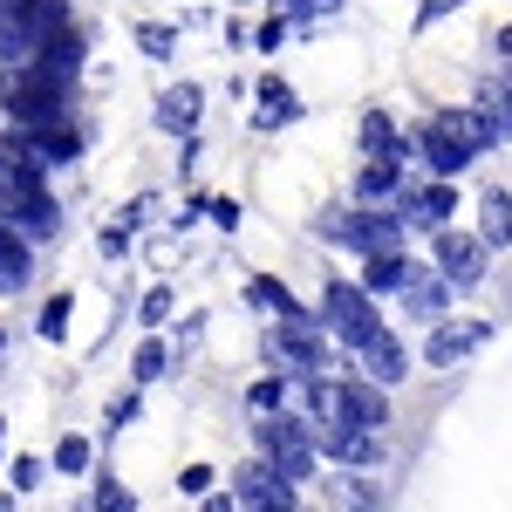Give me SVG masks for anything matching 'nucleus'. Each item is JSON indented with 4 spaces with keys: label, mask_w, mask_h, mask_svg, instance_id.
Wrapping results in <instances>:
<instances>
[{
    "label": "nucleus",
    "mask_w": 512,
    "mask_h": 512,
    "mask_svg": "<svg viewBox=\"0 0 512 512\" xmlns=\"http://www.w3.org/2000/svg\"><path fill=\"white\" fill-rule=\"evenodd\" d=\"M315 451L321 458H335L342 472H376L383 465V444H376V431H362V424H315Z\"/></svg>",
    "instance_id": "obj_9"
},
{
    "label": "nucleus",
    "mask_w": 512,
    "mask_h": 512,
    "mask_svg": "<svg viewBox=\"0 0 512 512\" xmlns=\"http://www.w3.org/2000/svg\"><path fill=\"white\" fill-rule=\"evenodd\" d=\"M69 96H76V82L48 76L41 62H0V110H7V123L69 117Z\"/></svg>",
    "instance_id": "obj_2"
},
{
    "label": "nucleus",
    "mask_w": 512,
    "mask_h": 512,
    "mask_svg": "<svg viewBox=\"0 0 512 512\" xmlns=\"http://www.w3.org/2000/svg\"><path fill=\"white\" fill-rule=\"evenodd\" d=\"M130 253V233L123 226H103V260H123Z\"/></svg>",
    "instance_id": "obj_37"
},
{
    "label": "nucleus",
    "mask_w": 512,
    "mask_h": 512,
    "mask_svg": "<svg viewBox=\"0 0 512 512\" xmlns=\"http://www.w3.org/2000/svg\"><path fill=\"white\" fill-rule=\"evenodd\" d=\"M485 342H492V328H485V321H437V328H431V349H424V362L451 369V362H465V355L485 349Z\"/></svg>",
    "instance_id": "obj_12"
},
{
    "label": "nucleus",
    "mask_w": 512,
    "mask_h": 512,
    "mask_svg": "<svg viewBox=\"0 0 512 512\" xmlns=\"http://www.w3.org/2000/svg\"><path fill=\"white\" fill-rule=\"evenodd\" d=\"M335 7H342V0H301V14H294V21H315V14H335Z\"/></svg>",
    "instance_id": "obj_40"
},
{
    "label": "nucleus",
    "mask_w": 512,
    "mask_h": 512,
    "mask_svg": "<svg viewBox=\"0 0 512 512\" xmlns=\"http://www.w3.org/2000/svg\"><path fill=\"white\" fill-rule=\"evenodd\" d=\"M499 82H506V89H512V62H506V76H499Z\"/></svg>",
    "instance_id": "obj_43"
},
{
    "label": "nucleus",
    "mask_w": 512,
    "mask_h": 512,
    "mask_svg": "<svg viewBox=\"0 0 512 512\" xmlns=\"http://www.w3.org/2000/svg\"><path fill=\"white\" fill-rule=\"evenodd\" d=\"M0 512H14V492H0Z\"/></svg>",
    "instance_id": "obj_42"
},
{
    "label": "nucleus",
    "mask_w": 512,
    "mask_h": 512,
    "mask_svg": "<svg viewBox=\"0 0 512 512\" xmlns=\"http://www.w3.org/2000/svg\"><path fill=\"white\" fill-rule=\"evenodd\" d=\"M362 158H383V164L410 158V144H403V130L390 123V110H362Z\"/></svg>",
    "instance_id": "obj_16"
},
{
    "label": "nucleus",
    "mask_w": 512,
    "mask_h": 512,
    "mask_svg": "<svg viewBox=\"0 0 512 512\" xmlns=\"http://www.w3.org/2000/svg\"><path fill=\"white\" fill-rule=\"evenodd\" d=\"M0 219H14L28 239H55L62 233V205L48 198V164L0 151Z\"/></svg>",
    "instance_id": "obj_1"
},
{
    "label": "nucleus",
    "mask_w": 512,
    "mask_h": 512,
    "mask_svg": "<svg viewBox=\"0 0 512 512\" xmlns=\"http://www.w3.org/2000/svg\"><path fill=\"white\" fill-rule=\"evenodd\" d=\"M164 369H171V355H164V342H144V349H137V383H158Z\"/></svg>",
    "instance_id": "obj_30"
},
{
    "label": "nucleus",
    "mask_w": 512,
    "mask_h": 512,
    "mask_svg": "<svg viewBox=\"0 0 512 512\" xmlns=\"http://www.w3.org/2000/svg\"><path fill=\"white\" fill-rule=\"evenodd\" d=\"M321 328H328L342 349L362 355L383 335V308H376V294H369L362 280H328V287H321Z\"/></svg>",
    "instance_id": "obj_3"
},
{
    "label": "nucleus",
    "mask_w": 512,
    "mask_h": 512,
    "mask_svg": "<svg viewBox=\"0 0 512 512\" xmlns=\"http://www.w3.org/2000/svg\"><path fill=\"white\" fill-rule=\"evenodd\" d=\"M431 253H437V274L451 280V287H478L485 267H492V239L485 233H458V226H437Z\"/></svg>",
    "instance_id": "obj_8"
},
{
    "label": "nucleus",
    "mask_w": 512,
    "mask_h": 512,
    "mask_svg": "<svg viewBox=\"0 0 512 512\" xmlns=\"http://www.w3.org/2000/svg\"><path fill=\"white\" fill-rule=\"evenodd\" d=\"M328 328H321L308 308L301 315H274V335H267V355H274V369H287V376H321L328 369V342H321Z\"/></svg>",
    "instance_id": "obj_7"
},
{
    "label": "nucleus",
    "mask_w": 512,
    "mask_h": 512,
    "mask_svg": "<svg viewBox=\"0 0 512 512\" xmlns=\"http://www.w3.org/2000/svg\"><path fill=\"white\" fill-rule=\"evenodd\" d=\"M253 444H260V458L274 465L280 478H315V431H308V417H287V410H267L260 424H253Z\"/></svg>",
    "instance_id": "obj_6"
},
{
    "label": "nucleus",
    "mask_w": 512,
    "mask_h": 512,
    "mask_svg": "<svg viewBox=\"0 0 512 512\" xmlns=\"http://www.w3.org/2000/svg\"><path fill=\"white\" fill-rule=\"evenodd\" d=\"M178 485H185V492H212V465H192V472L178 478Z\"/></svg>",
    "instance_id": "obj_39"
},
{
    "label": "nucleus",
    "mask_w": 512,
    "mask_h": 512,
    "mask_svg": "<svg viewBox=\"0 0 512 512\" xmlns=\"http://www.w3.org/2000/svg\"><path fill=\"white\" fill-rule=\"evenodd\" d=\"M362 287H369L376 301H383V294H403V287H410V260H403V246H396V253H369Z\"/></svg>",
    "instance_id": "obj_22"
},
{
    "label": "nucleus",
    "mask_w": 512,
    "mask_h": 512,
    "mask_svg": "<svg viewBox=\"0 0 512 512\" xmlns=\"http://www.w3.org/2000/svg\"><path fill=\"white\" fill-rule=\"evenodd\" d=\"M137 315L151 321V328H158L164 315H171V287H151V294H144V308H137Z\"/></svg>",
    "instance_id": "obj_35"
},
{
    "label": "nucleus",
    "mask_w": 512,
    "mask_h": 512,
    "mask_svg": "<svg viewBox=\"0 0 512 512\" xmlns=\"http://www.w3.org/2000/svg\"><path fill=\"white\" fill-rule=\"evenodd\" d=\"M246 403H253V410H260V417H267V410H287V376H260V383H253V390H246Z\"/></svg>",
    "instance_id": "obj_26"
},
{
    "label": "nucleus",
    "mask_w": 512,
    "mask_h": 512,
    "mask_svg": "<svg viewBox=\"0 0 512 512\" xmlns=\"http://www.w3.org/2000/svg\"><path fill=\"white\" fill-rule=\"evenodd\" d=\"M403 315L437 328V321L451 315V280L444 274H410V287H403Z\"/></svg>",
    "instance_id": "obj_14"
},
{
    "label": "nucleus",
    "mask_w": 512,
    "mask_h": 512,
    "mask_svg": "<svg viewBox=\"0 0 512 512\" xmlns=\"http://www.w3.org/2000/svg\"><path fill=\"white\" fill-rule=\"evenodd\" d=\"M315 233L321 239H342V246H355V253H396L410 226H403L396 205H355V212H321Z\"/></svg>",
    "instance_id": "obj_5"
},
{
    "label": "nucleus",
    "mask_w": 512,
    "mask_h": 512,
    "mask_svg": "<svg viewBox=\"0 0 512 512\" xmlns=\"http://www.w3.org/2000/svg\"><path fill=\"white\" fill-rule=\"evenodd\" d=\"M55 28H69V0H0V62H35Z\"/></svg>",
    "instance_id": "obj_4"
},
{
    "label": "nucleus",
    "mask_w": 512,
    "mask_h": 512,
    "mask_svg": "<svg viewBox=\"0 0 512 512\" xmlns=\"http://www.w3.org/2000/svg\"><path fill=\"white\" fill-rule=\"evenodd\" d=\"M246 301L253 308H267V315H301V301H294V287L274 274H260V280H246Z\"/></svg>",
    "instance_id": "obj_24"
},
{
    "label": "nucleus",
    "mask_w": 512,
    "mask_h": 512,
    "mask_svg": "<svg viewBox=\"0 0 512 512\" xmlns=\"http://www.w3.org/2000/svg\"><path fill=\"white\" fill-rule=\"evenodd\" d=\"M82 55H89V35H82V28H55V35L35 48V62L48 69V76H62V82L82 76Z\"/></svg>",
    "instance_id": "obj_13"
},
{
    "label": "nucleus",
    "mask_w": 512,
    "mask_h": 512,
    "mask_svg": "<svg viewBox=\"0 0 512 512\" xmlns=\"http://www.w3.org/2000/svg\"><path fill=\"white\" fill-rule=\"evenodd\" d=\"M0 349H7V335H0Z\"/></svg>",
    "instance_id": "obj_45"
},
{
    "label": "nucleus",
    "mask_w": 512,
    "mask_h": 512,
    "mask_svg": "<svg viewBox=\"0 0 512 512\" xmlns=\"http://www.w3.org/2000/svg\"><path fill=\"white\" fill-rule=\"evenodd\" d=\"M0 274H7V287L21 294L28 287V274H35V239L21 233L14 219H0Z\"/></svg>",
    "instance_id": "obj_17"
},
{
    "label": "nucleus",
    "mask_w": 512,
    "mask_h": 512,
    "mask_svg": "<svg viewBox=\"0 0 512 512\" xmlns=\"http://www.w3.org/2000/svg\"><path fill=\"white\" fill-rule=\"evenodd\" d=\"M396 212H403V226H417V233H437V226H451V212H458V192H451V178H431V185H417V192L396 198Z\"/></svg>",
    "instance_id": "obj_11"
},
{
    "label": "nucleus",
    "mask_w": 512,
    "mask_h": 512,
    "mask_svg": "<svg viewBox=\"0 0 512 512\" xmlns=\"http://www.w3.org/2000/svg\"><path fill=\"white\" fill-rule=\"evenodd\" d=\"M123 424H137V390L110 403V431H123Z\"/></svg>",
    "instance_id": "obj_36"
},
{
    "label": "nucleus",
    "mask_w": 512,
    "mask_h": 512,
    "mask_svg": "<svg viewBox=\"0 0 512 512\" xmlns=\"http://www.w3.org/2000/svg\"><path fill=\"white\" fill-rule=\"evenodd\" d=\"M137 48H144L151 62H171V48H178V35H171L164 21H144V28H137Z\"/></svg>",
    "instance_id": "obj_27"
},
{
    "label": "nucleus",
    "mask_w": 512,
    "mask_h": 512,
    "mask_svg": "<svg viewBox=\"0 0 512 512\" xmlns=\"http://www.w3.org/2000/svg\"><path fill=\"white\" fill-rule=\"evenodd\" d=\"M233 492H239V506H246V512H301V506H294V478H280L267 458L239 465Z\"/></svg>",
    "instance_id": "obj_10"
},
{
    "label": "nucleus",
    "mask_w": 512,
    "mask_h": 512,
    "mask_svg": "<svg viewBox=\"0 0 512 512\" xmlns=\"http://www.w3.org/2000/svg\"><path fill=\"white\" fill-rule=\"evenodd\" d=\"M417 151H424V164H431L437 178H458V171H465V164L478 158L472 144H458V137H444V130H431V123H424V137H417Z\"/></svg>",
    "instance_id": "obj_19"
},
{
    "label": "nucleus",
    "mask_w": 512,
    "mask_h": 512,
    "mask_svg": "<svg viewBox=\"0 0 512 512\" xmlns=\"http://www.w3.org/2000/svg\"><path fill=\"white\" fill-rule=\"evenodd\" d=\"M198 110H205V96H198L192 82H178V89H164V96H158V123H164V130H178V137H192V130H198Z\"/></svg>",
    "instance_id": "obj_21"
},
{
    "label": "nucleus",
    "mask_w": 512,
    "mask_h": 512,
    "mask_svg": "<svg viewBox=\"0 0 512 512\" xmlns=\"http://www.w3.org/2000/svg\"><path fill=\"white\" fill-rule=\"evenodd\" d=\"M458 7H465V0H424V7H417V35H431L437 21H444V14H458Z\"/></svg>",
    "instance_id": "obj_33"
},
{
    "label": "nucleus",
    "mask_w": 512,
    "mask_h": 512,
    "mask_svg": "<svg viewBox=\"0 0 512 512\" xmlns=\"http://www.w3.org/2000/svg\"><path fill=\"white\" fill-rule=\"evenodd\" d=\"M308 417H315V424H335V417H342V383L308 376Z\"/></svg>",
    "instance_id": "obj_25"
},
{
    "label": "nucleus",
    "mask_w": 512,
    "mask_h": 512,
    "mask_svg": "<svg viewBox=\"0 0 512 512\" xmlns=\"http://www.w3.org/2000/svg\"><path fill=\"white\" fill-rule=\"evenodd\" d=\"M41 335H48V342H62V335H69V294H55V301H48V315H41Z\"/></svg>",
    "instance_id": "obj_32"
},
{
    "label": "nucleus",
    "mask_w": 512,
    "mask_h": 512,
    "mask_svg": "<svg viewBox=\"0 0 512 512\" xmlns=\"http://www.w3.org/2000/svg\"><path fill=\"white\" fill-rule=\"evenodd\" d=\"M362 369H369V383H390V390H396V383L410 376V355H403V342H396L390 328H383V335L362 349Z\"/></svg>",
    "instance_id": "obj_20"
},
{
    "label": "nucleus",
    "mask_w": 512,
    "mask_h": 512,
    "mask_svg": "<svg viewBox=\"0 0 512 512\" xmlns=\"http://www.w3.org/2000/svg\"><path fill=\"white\" fill-rule=\"evenodd\" d=\"M55 472H89V437H62L55 444Z\"/></svg>",
    "instance_id": "obj_29"
},
{
    "label": "nucleus",
    "mask_w": 512,
    "mask_h": 512,
    "mask_svg": "<svg viewBox=\"0 0 512 512\" xmlns=\"http://www.w3.org/2000/svg\"><path fill=\"white\" fill-rule=\"evenodd\" d=\"M478 233L492 246H512V198L506 192H485L478 198Z\"/></svg>",
    "instance_id": "obj_23"
},
{
    "label": "nucleus",
    "mask_w": 512,
    "mask_h": 512,
    "mask_svg": "<svg viewBox=\"0 0 512 512\" xmlns=\"http://www.w3.org/2000/svg\"><path fill=\"white\" fill-rule=\"evenodd\" d=\"M96 512H137V499H130L110 472H103V478H96Z\"/></svg>",
    "instance_id": "obj_28"
},
{
    "label": "nucleus",
    "mask_w": 512,
    "mask_h": 512,
    "mask_svg": "<svg viewBox=\"0 0 512 512\" xmlns=\"http://www.w3.org/2000/svg\"><path fill=\"white\" fill-rule=\"evenodd\" d=\"M0 294H14V287H7V274H0Z\"/></svg>",
    "instance_id": "obj_44"
},
{
    "label": "nucleus",
    "mask_w": 512,
    "mask_h": 512,
    "mask_svg": "<svg viewBox=\"0 0 512 512\" xmlns=\"http://www.w3.org/2000/svg\"><path fill=\"white\" fill-rule=\"evenodd\" d=\"M205 212H212V226H226V233H233V226H239V205H233V198H212Z\"/></svg>",
    "instance_id": "obj_38"
},
{
    "label": "nucleus",
    "mask_w": 512,
    "mask_h": 512,
    "mask_svg": "<svg viewBox=\"0 0 512 512\" xmlns=\"http://www.w3.org/2000/svg\"><path fill=\"white\" fill-rule=\"evenodd\" d=\"M287 35H294V21H287V14H267V21H260V35H253V41H260L267 55H280V41H287Z\"/></svg>",
    "instance_id": "obj_31"
},
{
    "label": "nucleus",
    "mask_w": 512,
    "mask_h": 512,
    "mask_svg": "<svg viewBox=\"0 0 512 512\" xmlns=\"http://www.w3.org/2000/svg\"><path fill=\"white\" fill-rule=\"evenodd\" d=\"M342 424L383 431V424H390V396H383V383H342Z\"/></svg>",
    "instance_id": "obj_15"
},
{
    "label": "nucleus",
    "mask_w": 512,
    "mask_h": 512,
    "mask_svg": "<svg viewBox=\"0 0 512 512\" xmlns=\"http://www.w3.org/2000/svg\"><path fill=\"white\" fill-rule=\"evenodd\" d=\"M492 55H506V62H512V21H506V28H492Z\"/></svg>",
    "instance_id": "obj_41"
},
{
    "label": "nucleus",
    "mask_w": 512,
    "mask_h": 512,
    "mask_svg": "<svg viewBox=\"0 0 512 512\" xmlns=\"http://www.w3.org/2000/svg\"><path fill=\"white\" fill-rule=\"evenodd\" d=\"M41 478H48V465H41V458H14V492H35Z\"/></svg>",
    "instance_id": "obj_34"
},
{
    "label": "nucleus",
    "mask_w": 512,
    "mask_h": 512,
    "mask_svg": "<svg viewBox=\"0 0 512 512\" xmlns=\"http://www.w3.org/2000/svg\"><path fill=\"white\" fill-rule=\"evenodd\" d=\"M396 198H403V164L369 158L355 171V205H396Z\"/></svg>",
    "instance_id": "obj_18"
}]
</instances>
